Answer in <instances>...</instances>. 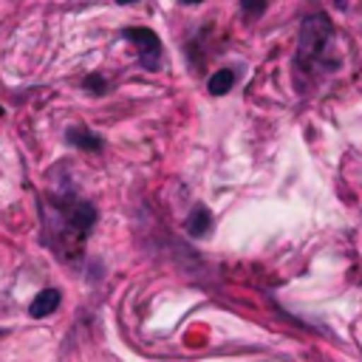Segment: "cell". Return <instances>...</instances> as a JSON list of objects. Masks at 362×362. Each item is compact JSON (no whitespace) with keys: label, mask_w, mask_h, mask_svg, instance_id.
Segmentation results:
<instances>
[{"label":"cell","mask_w":362,"mask_h":362,"mask_svg":"<svg viewBox=\"0 0 362 362\" xmlns=\"http://www.w3.org/2000/svg\"><path fill=\"white\" fill-rule=\"evenodd\" d=\"M334 42V25L322 11H311L300 23V37H297V62L303 68L322 65L328 57V45Z\"/></svg>","instance_id":"1"},{"label":"cell","mask_w":362,"mask_h":362,"mask_svg":"<svg viewBox=\"0 0 362 362\" xmlns=\"http://www.w3.org/2000/svg\"><path fill=\"white\" fill-rule=\"evenodd\" d=\"M122 34H124V40H130L139 48L141 68L158 71V65H161V40H158V34L150 31V28H139V25L136 28H124Z\"/></svg>","instance_id":"2"},{"label":"cell","mask_w":362,"mask_h":362,"mask_svg":"<svg viewBox=\"0 0 362 362\" xmlns=\"http://www.w3.org/2000/svg\"><path fill=\"white\" fill-rule=\"evenodd\" d=\"M65 223L71 226V232H74L76 238H85V235L90 232V226L96 223V209H93V204H88V201H74V204L65 209Z\"/></svg>","instance_id":"3"},{"label":"cell","mask_w":362,"mask_h":362,"mask_svg":"<svg viewBox=\"0 0 362 362\" xmlns=\"http://www.w3.org/2000/svg\"><path fill=\"white\" fill-rule=\"evenodd\" d=\"M209 226H212V212H209L204 204H198V206L187 215V221H184V229H187V235H192V238L209 235Z\"/></svg>","instance_id":"4"},{"label":"cell","mask_w":362,"mask_h":362,"mask_svg":"<svg viewBox=\"0 0 362 362\" xmlns=\"http://www.w3.org/2000/svg\"><path fill=\"white\" fill-rule=\"evenodd\" d=\"M59 288H42L40 294H34V300H31V305H28V314L31 317H48L51 311H57V305H59Z\"/></svg>","instance_id":"5"},{"label":"cell","mask_w":362,"mask_h":362,"mask_svg":"<svg viewBox=\"0 0 362 362\" xmlns=\"http://www.w3.org/2000/svg\"><path fill=\"white\" fill-rule=\"evenodd\" d=\"M65 139H68L74 147H79V150H102V136L90 133L88 127H71V130L65 133Z\"/></svg>","instance_id":"6"},{"label":"cell","mask_w":362,"mask_h":362,"mask_svg":"<svg viewBox=\"0 0 362 362\" xmlns=\"http://www.w3.org/2000/svg\"><path fill=\"white\" fill-rule=\"evenodd\" d=\"M232 85H235V71H232V68H221V71H215V74L209 76L206 90H209L212 96H223L226 90H232Z\"/></svg>","instance_id":"7"},{"label":"cell","mask_w":362,"mask_h":362,"mask_svg":"<svg viewBox=\"0 0 362 362\" xmlns=\"http://www.w3.org/2000/svg\"><path fill=\"white\" fill-rule=\"evenodd\" d=\"M266 6H269V0H240V8H243L246 20H257L266 11Z\"/></svg>","instance_id":"8"},{"label":"cell","mask_w":362,"mask_h":362,"mask_svg":"<svg viewBox=\"0 0 362 362\" xmlns=\"http://www.w3.org/2000/svg\"><path fill=\"white\" fill-rule=\"evenodd\" d=\"M82 85H85V90H90V93H96V96L107 90V82H105L99 74H90V76H85V82H82Z\"/></svg>","instance_id":"9"},{"label":"cell","mask_w":362,"mask_h":362,"mask_svg":"<svg viewBox=\"0 0 362 362\" xmlns=\"http://www.w3.org/2000/svg\"><path fill=\"white\" fill-rule=\"evenodd\" d=\"M119 6H127V3H136V0H116Z\"/></svg>","instance_id":"10"},{"label":"cell","mask_w":362,"mask_h":362,"mask_svg":"<svg viewBox=\"0 0 362 362\" xmlns=\"http://www.w3.org/2000/svg\"><path fill=\"white\" fill-rule=\"evenodd\" d=\"M181 3H187V6H192V3H204V0H181Z\"/></svg>","instance_id":"11"},{"label":"cell","mask_w":362,"mask_h":362,"mask_svg":"<svg viewBox=\"0 0 362 362\" xmlns=\"http://www.w3.org/2000/svg\"><path fill=\"white\" fill-rule=\"evenodd\" d=\"M337 3H339V6H345V0H337Z\"/></svg>","instance_id":"12"},{"label":"cell","mask_w":362,"mask_h":362,"mask_svg":"<svg viewBox=\"0 0 362 362\" xmlns=\"http://www.w3.org/2000/svg\"><path fill=\"white\" fill-rule=\"evenodd\" d=\"M0 334H3V328H0Z\"/></svg>","instance_id":"13"}]
</instances>
